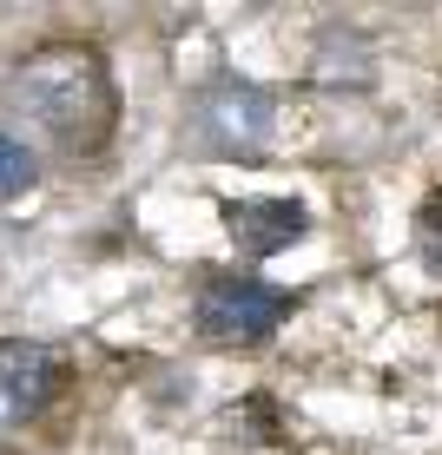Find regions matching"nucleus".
Returning a JSON list of instances; mask_svg holds the SVG:
<instances>
[{"label": "nucleus", "mask_w": 442, "mask_h": 455, "mask_svg": "<svg viewBox=\"0 0 442 455\" xmlns=\"http://www.w3.org/2000/svg\"><path fill=\"white\" fill-rule=\"evenodd\" d=\"M0 106L13 119H27L60 152H100L113 139V119H119V86H113V67H106L100 46L46 40L7 73Z\"/></svg>", "instance_id": "f257e3e1"}, {"label": "nucleus", "mask_w": 442, "mask_h": 455, "mask_svg": "<svg viewBox=\"0 0 442 455\" xmlns=\"http://www.w3.org/2000/svg\"><path fill=\"white\" fill-rule=\"evenodd\" d=\"M192 317L212 343H264L291 317V291L264 284V277H245V271H225V277H205Z\"/></svg>", "instance_id": "f03ea898"}, {"label": "nucleus", "mask_w": 442, "mask_h": 455, "mask_svg": "<svg viewBox=\"0 0 442 455\" xmlns=\"http://www.w3.org/2000/svg\"><path fill=\"white\" fill-rule=\"evenodd\" d=\"M271 119H277V106H271V92L264 86H251V80H218L212 92L198 100V139L212 152H264V139H271Z\"/></svg>", "instance_id": "7ed1b4c3"}, {"label": "nucleus", "mask_w": 442, "mask_h": 455, "mask_svg": "<svg viewBox=\"0 0 442 455\" xmlns=\"http://www.w3.org/2000/svg\"><path fill=\"white\" fill-rule=\"evenodd\" d=\"M53 396H60L53 343H40V337H7L0 343V435L27 429Z\"/></svg>", "instance_id": "20e7f679"}, {"label": "nucleus", "mask_w": 442, "mask_h": 455, "mask_svg": "<svg viewBox=\"0 0 442 455\" xmlns=\"http://www.w3.org/2000/svg\"><path fill=\"white\" fill-rule=\"evenodd\" d=\"M225 231H231V244H238L245 258H271V251L304 238L310 218H304V205H291V198H238V205H225Z\"/></svg>", "instance_id": "39448f33"}, {"label": "nucleus", "mask_w": 442, "mask_h": 455, "mask_svg": "<svg viewBox=\"0 0 442 455\" xmlns=\"http://www.w3.org/2000/svg\"><path fill=\"white\" fill-rule=\"evenodd\" d=\"M34 179H40L34 146H27L20 132H7V125H0V205H7V198H20Z\"/></svg>", "instance_id": "423d86ee"}]
</instances>
